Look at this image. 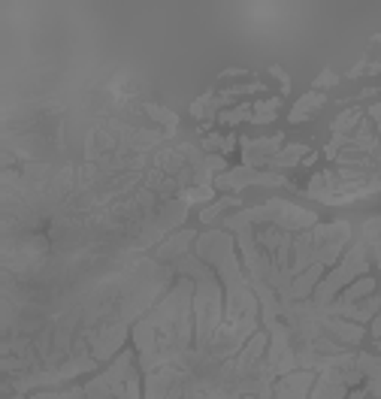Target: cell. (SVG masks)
I'll use <instances>...</instances> for the list:
<instances>
[{"label": "cell", "instance_id": "cell-1", "mask_svg": "<svg viewBox=\"0 0 381 399\" xmlns=\"http://www.w3.org/2000/svg\"><path fill=\"white\" fill-rule=\"evenodd\" d=\"M197 257L218 272V279L227 288V303H224V324H237L249 312H257V296L249 284V276H242L239 257H237V239L221 230H209L197 236Z\"/></svg>", "mask_w": 381, "mask_h": 399}, {"label": "cell", "instance_id": "cell-2", "mask_svg": "<svg viewBox=\"0 0 381 399\" xmlns=\"http://www.w3.org/2000/svg\"><path fill=\"white\" fill-rule=\"evenodd\" d=\"M176 272L194 279V351L206 354L218 327L224 324V291L215 269L203 264L197 254H185L176 264Z\"/></svg>", "mask_w": 381, "mask_h": 399}, {"label": "cell", "instance_id": "cell-3", "mask_svg": "<svg viewBox=\"0 0 381 399\" xmlns=\"http://www.w3.org/2000/svg\"><path fill=\"white\" fill-rule=\"evenodd\" d=\"M363 276H369V245L363 242V239H354V242L348 245V252L342 254V264L333 266L327 276L321 279L315 293H312V303H315L318 309H324V305H330L351 281L363 279Z\"/></svg>", "mask_w": 381, "mask_h": 399}, {"label": "cell", "instance_id": "cell-4", "mask_svg": "<svg viewBox=\"0 0 381 399\" xmlns=\"http://www.w3.org/2000/svg\"><path fill=\"white\" fill-rule=\"evenodd\" d=\"M218 191H242L249 185H261V188H282L288 185V176L282 173H273V169H251V167H237V169H227V173L215 176L212 181Z\"/></svg>", "mask_w": 381, "mask_h": 399}, {"label": "cell", "instance_id": "cell-5", "mask_svg": "<svg viewBox=\"0 0 381 399\" xmlns=\"http://www.w3.org/2000/svg\"><path fill=\"white\" fill-rule=\"evenodd\" d=\"M239 145H242V167L257 169V167H266V164H270V157L285 148V133L266 136V140H251V136H242Z\"/></svg>", "mask_w": 381, "mask_h": 399}, {"label": "cell", "instance_id": "cell-6", "mask_svg": "<svg viewBox=\"0 0 381 399\" xmlns=\"http://www.w3.org/2000/svg\"><path fill=\"white\" fill-rule=\"evenodd\" d=\"M125 339H127V324L125 321L97 330V336H91V357L94 360H112L121 351V345H125Z\"/></svg>", "mask_w": 381, "mask_h": 399}, {"label": "cell", "instance_id": "cell-7", "mask_svg": "<svg viewBox=\"0 0 381 399\" xmlns=\"http://www.w3.org/2000/svg\"><path fill=\"white\" fill-rule=\"evenodd\" d=\"M185 378H188L185 366H161L154 372H145V399H166V393Z\"/></svg>", "mask_w": 381, "mask_h": 399}, {"label": "cell", "instance_id": "cell-8", "mask_svg": "<svg viewBox=\"0 0 381 399\" xmlns=\"http://www.w3.org/2000/svg\"><path fill=\"white\" fill-rule=\"evenodd\" d=\"M321 327H324V333H330L336 342H342L345 348L360 345L363 336H366V330L360 324L345 321V317H330V315H324V312H321Z\"/></svg>", "mask_w": 381, "mask_h": 399}, {"label": "cell", "instance_id": "cell-9", "mask_svg": "<svg viewBox=\"0 0 381 399\" xmlns=\"http://www.w3.org/2000/svg\"><path fill=\"white\" fill-rule=\"evenodd\" d=\"M324 264H312L306 272H300V276L294 279V284H290V303H306L312 300V293H315V288L321 284L324 279Z\"/></svg>", "mask_w": 381, "mask_h": 399}, {"label": "cell", "instance_id": "cell-10", "mask_svg": "<svg viewBox=\"0 0 381 399\" xmlns=\"http://www.w3.org/2000/svg\"><path fill=\"white\" fill-rule=\"evenodd\" d=\"M327 106V94H321V91H306L294 106H290L288 112V121L290 124H302V121H309V118H315V112Z\"/></svg>", "mask_w": 381, "mask_h": 399}, {"label": "cell", "instance_id": "cell-11", "mask_svg": "<svg viewBox=\"0 0 381 399\" xmlns=\"http://www.w3.org/2000/svg\"><path fill=\"white\" fill-rule=\"evenodd\" d=\"M197 242V233L194 230H178L173 233L166 242H161L158 248H154V257L158 260H173V257H185L188 248Z\"/></svg>", "mask_w": 381, "mask_h": 399}, {"label": "cell", "instance_id": "cell-12", "mask_svg": "<svg viewBox=\"0 0 381 399\" xmlns=\"http://www.w3.org/2000/svg\"><path fill=\"white\" fill-rule=\"evenodd\" d=\"M309 154V148L302 145V142H290V145H285L278 154H273L270 157V164H266V169H273V173H278V169H288V167H297V164H302V157Z\"/></svg>", "mask_w": 381, "mask_h": 399}, {"label": "cell", "instance_id": "cell-13", "mask_svg": "<svg viewBox=\"0 0 381 399\" xmlns=\"http://www.w3.org/2000/svg\"><path fill=\"white\" fill-rule=\"evenodd\" d=\"M375 288H378V281H375L373 276H363V279L351 281L348 288H345L339 296H336V300H342V303H360V300H366V296H373Z\"/></svg>", "mask_w": 381, "mask_h": 399}, {"label": "cell", "instance_id": "cell-14", "mask_svg": "<svg viewBox=\"0 0 381 399\" xmlns=\"http://www.w3.org/2000/svg\"><path fill=\"white\" fill-rule=\"evenodd\" d=\"M363 112H366V109H357V106H354V109H345V112H339V116L333 118L330 130H333V133H342V136H351L357 128H360V121L366 118Z\"/></svg>", "mask_w": 381, "mask_h": 399}, {"label": "cell", "instance_id": "cell-15", "mask_svg": "<svg viewBox=\"0 0 381 399\" xmlns=\"http://www.w3.org/2000/svg\"><path fill=\"white\" fill-rule=\"evenodd\" d=\"M239 206H242V197H237V193H227V197H221V200H212L209 206L200 212V221H203V224H215L221 218L224 209H239Z\"/></svg>", "mask_w": 381, "mask_h": 399}, {"label": "cell", "instance_id": "cell-16", "mask_svg": "<svg viewBox=\"0 0 381 399\" xmlns=\"http://www.w3.org/2000/svg\"><path fill=\"white\" fill-rule=\"evenodd\" d=\"M278 109H282V97L261 100V103L251 106V124H270V121H275Z\"/></svg>", "mask_w": 381, "mask_h": 399}, {"label": "cell", "instance_id": "cell-17", "mask_svg": "<svg viewBox=\"0 0 381 399\" xmlns=\"http://www.w3.org/2000/svg\"><path fill=\"white\" fill-rule=\"evenodd\" d=\"M212 197H215V185H190L178 193L182 203H206V206L212 203Z\"/></svg>", "mask_w": 381, "mask_h": 399}, {"label": "cell", "instance_id": "cell-18", "mask_svg": "<svg viewBox=\"0 0 381 399\" xmlns=\"http://www.w3.org/2000/svg\"><path fill=\"white\" fill-rule=\"evenodd\" d=\"M218 121L221 124H239V121H251V103H239L233 109H224L218 112Z\"/></svg>", "mask_w": 381, "mask_h": 399}, {"label": "cell", "instance_id": "cell-19", "mask_svg": "<svg viewBox=\"0 0 381 399\" xmlns=\"http://www.w3.org/2000/svg\"><path fill=\"white\" fill-rule=\"evenodd\" d=\"M145 112L154 118V121H161V124H166V130H176V124H178V116L176 112H170L166 106H158V103H145Z\"/></svg>", "mask_w": 381, "mask_h": 399}, {"label": "cell", "instance_id": "cell-20", "mask_svg": "<svg viewBox=\"0 0 381 399\" xmlns=\"http://www.w3.org/2000/svg\"><path fill=\"white\" fill-rule=\"evenodd\" d=\"M336 85H339V76H336L333 70H321L318 79L312 82V91H321V94H324L327 88H336Z\"/></svg>", "mask_w": 381, "mask_h": 399}, {"label": "cell", "instance_id": "cell-21", "mask_svg": "<svg viewBox=\"0 0 381 399\" xmlns=\"http://www.w3.org/2000/svg\"><path fill=\"white\" fill-rule=\"evenodd\" d=\"M73 167H67V169H61V176L58 179H55V193H58V197H61V193H67V191H70V181H73Z\"/></svg>", "mask_w": 381, "mask_h": 399}, {"label": "cell", "instance_id": "cell-22", "mask_svg": "<svg viewBox=\"0 0 381 399\" xmlns=\"http://www.w3.org/2000/svg\"><path fill=\"white\" fill-rule=\"evenodd\" d=\"M270 73L278 79V82H282V94H288V91H290V76H288V73H285L278 64H273V67H270Z\"/></svg>", "mask_w": 381, "mask_h": 399}, {"label": "cell", "instance_id": "cell-23", "mask_svg": "<svg viewBox=\"0 0 381 399\" xmlns=\"http://www.w3.org/2000/svg\"><path fill=\"white\" fill-rule=\"evenodd\" d=\"M237 76H249V70L245 67H230V70L221 73V79H237Z\"/></svg>", "mask_w": 381, "mask_h": 399}, {"label": "cell", "instance_id": "cell-24", "mask_svg": "<svg viewBox=\"0 0 381 399\" xmlns=\"http://www.w3.org/2000/svg\"><path fill=\"white\" fill-rule=\"evenodd\" d=\"M363 73H366V61H360V64H357V67H351V70H348V76H351V79L363 76Z\"/></svg>", "mask_w": 381, "mask_h": 399}, {"label": "cell", "instance_id": "cell-25", "mask_svg": "<svg viewBox=\"0 0 381 399\" xmlns=\"http://www.w3.org/2000/svg\"><path fill=\"white\" fill-rule=\"evenodd\" d=\"M369 333H373L375 339H381V312L375 315V321H373V330H369Z\"/></svg>", "mask_w": 381, "mask_h": 399}, {"label": "cell", "instance_id": "cell-26", "mask_svg": "<svg viewBox=\"0 0 381 399\" xmlns=\"http://www.w3.org/2000/svg\"><path fill=\"white\" fill-rule=\"evenodd\" d=\"M366 73H373V76H378V73H381V58H378V61H375L373 67H366Z\"/></svg>", "mask_w": 381, "mask_h": 399}, {"label": "cell", "instance_id": "cell-27", "mask_svg": "<svg viewBox=\"0 0 381 399\" xmlns=\"http://www.w3.org/2000/svg\"><path fill=\"white\" fill-rule=\"evenodd\" d=\"M345 399H366V390H354V393H348Z\"/></svg>", "mask_w": 381, "mask_h": 399}, {"label": "cell", "instance_id": "cell-28", "mask_svg": "<svg viewBox=\"0 0 381 399\" xmlns=\"http://www.w3.org/2000/svg\"><path fill=\"white\" fill-rule=\"evenodd\" d=\"M13 399H25V396H21V393H18V396H13Z\"/></svg>", "mask_w": 381, "mask_h": 399}, {"label": "cell", "instance_id": "cell-29", "mask_svg": "<svg viewBox=\"0 0 381 399\" xmlns=\"http://www.w3.org/2000/svg\"><path fill=\"white\" fill-rule=\"evenodd\" d=\"M378 348H381V339H378Z\"/></svg>", "mask_w": 381, "mask_h": 399}]
</instances>
